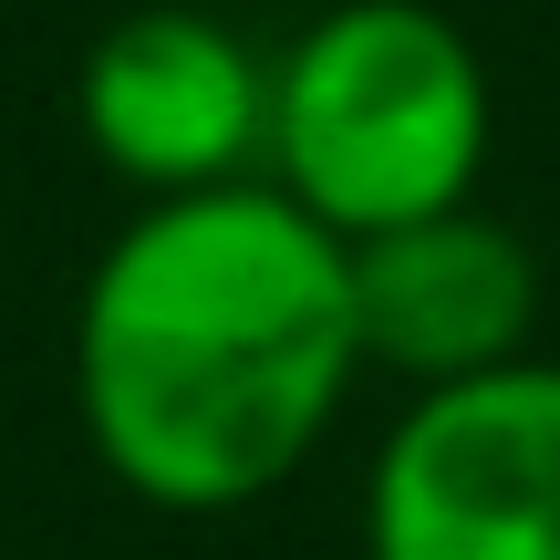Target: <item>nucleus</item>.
I'll return each mask as SVG.
<instances>
[{
    "instance_id": "nucleus-1",
    "label": "nucleus",
    "mask_w": 560,
    "mask_h": 560,
    "mask_svg": "<svg viewBox=\"0 0 560 560\" xmlns=\"http://www.w3.org/2000/svg\"><path fill=\"white\" fill-rule=\"evenodd\" d=\"M363 374L353 249L270 177L145 198L73 301V416L145 509L219 520L301 478Z\"/></svg>"
},
{
    "instance_id": "nucleus-3",
    "label": "nucleus",
    "mask_w": 560,
    "mask_h": 560,
    "mask_svg": "<svg viewBox=\"0 0 560 560\" xmlns=\"http://www.w3.org/2000/svg\"><path fill=\"white\" fill-rule=\"evenodd\" d=\"M363 560H560V363L405 405L363 467Z\"/></svg>"
},
{
    "instance_id": "nucleus-4",
    "label": "nucleus",
    "mask_w": 560,
    "mask_h": 560,
    "mask_svg": "<svg viewBox=\"0 0 560 560\" xmlns=\"http://www.w3.org/2000/svg\"><path fill=\"white\" fill-rule=\"evenodd\" d=\"M73 125L136 198H208L260 177L270 156V62L219 11L156 0L94 32L73 73Z\"/></svg>"
},
{
    "instance_id": "nucleus-5",
    "label": "nucleus",
    "mask_w": 560,
    "mask_h": 560,
    "mask_svg": "<svg viewBox=\"0 0 560 560\" xmlns=\"http://www.w3.org/2000/svg\"><path fill=\"white\" fill-rule=\"evenodd\" d=\"M353 332H363V374H405L416 395L499 374L540 332V260L478 198L416 229H384V240H353Z\"/></svg>"
},
{
    "instance_id": "nucleus-2",
    "label": "nucleus",
    "mask_w": 560,
    "mask_h": 560,
    "mask_svg": "<svg viewBox=\"0 0 560 560\" xmlns=\"http://www.w3.org/2000/svg\"><path fill=\"white\" fill-rule=\"evenodd\" d=\"M499 94L478 42L425 0H342L301 21L270 62V156L260 177L342 249L467 208L488 177Z\"/></svg>"
}]
</instances>
